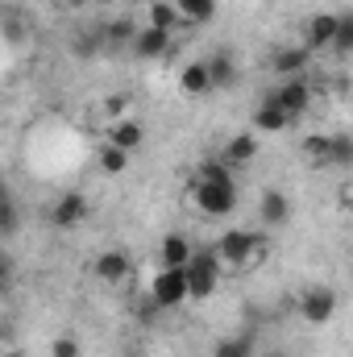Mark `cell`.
<instances>
[{
	"instance_id": "cell-17",
	"label": "cell",
	"mask_w": 353,
	"mask_h": 357,
	"mask_svg": "<svg viewBox=\"0 0 353 357\" xmlns=\"http://www.w3.org/2000/svg\"><path fill=\"white\" fill-rule=\"evenodd\" d=\"M179 91H183V96H208V91H212V79H208L204 59H195V63H187V67L179 71Z\"/></svg>"
},
{
	"instance_id": "cell-32",
	"label": "cell",
	"mask_w": 353,
	"mask_h": 357,
	"mask_svg": "<svg viewBox=\"0 0 353 357\" xmlns=\"http://www.w3.org/2000/svg\"><path fill=\"white\" fill-rule=\"evenodd\" d=\"M125 108H129V100H125V96H121V100H117V96L108 100V112H112V116H125Z\"/></svg>"
},
{
	"instance_id": "cell-22",
	"label": "cell",
	"mask_w": 353,
	"mask_h": 357,
	"mask_svg": "<svg viewBox=\"0 0 353 357\" xmlns=\"http://www.w3.org/2000/svg\"><path fill=\"white\" fill-rule=\"evenodd\" d=\"M100 33H104V46H108V50H129V42H133L137 29H133L129 17H117V21H108Z\"/></svg>"
},
{
	"instance_id": "cell-37",
	"label": "cell",
	"mask_w": 353,
	"mask_h": 357,
	"mask_svg": "<svg viewBox=\"0 0 353 357\" xmlns=\"http://www.w3.org/2000/svg\"><path fill=\"white\" fill-rule=\"evenodd\" d=\"M0 195H4V178H0Z\"/></svg>"
},
{
	"instance_id": "cell-34",
	"label": "cell",
	"mask_w": 353,
	"mask_h": 357,
	"mask_svg": "<svg viewBox=\"0 0 353 357\" xmlns=\"http://www.w3.org/2000/svg\"><path fill=\"white\" fill-rule=\"evenodd\" d=\"M4 282H8V262L0 258V287H4Z\"/></svg>"
},
{
	"instance_id": "cell-10",
	"label": "cell",
	"mask_w": 353,
	"mask_h": 357,
	"mask_svg": "<svg viewBox=\"0 0 353 357\" xmlns=\"http://www.w3.org/2000/svg\"><path fill=\"white\" fill-rule=\"evenodd\" d=\"M171 46H175V33L146 25V29H137V33H133L129 54H133V59H142V63H154V59H167V54H171Z\"/></svg>"
},
{
	"instance_id": "cell-23",
	"label": "cell",
	"mask_w": 353,
	"mask_h": 357,
	"mask_svg": "<svg viewBox=\"0 0 353 357\" xmlns=\"http://www.w3.org/2000/svg\"><path fill=\"white\" fill-rule=\"evenodd\" d=\"M108 46H104V33L100 29H80L75 38H71V54L75 59H100Z\"/></svg>"
},
{
	"instance_id": "cell-19",
	"label": "cell",
	"mask_w": 353,
	"mask_h": 357,
	"mask_svg": "<svg viewBox=\"0 0 353 357\" xmlns=\"http://www.w3.org/2000/svg\"><path fill=\"white\" fill-rule=\"evenodd\" d=\"M150 21L146 25H154V29H167V33H175L179 25H183V17H179V8H175V0H150Z\"/></svg>"
},
{
	"instance_id": "cell-8",
	"label": "cell",
	"mask_w": 353,
	"mask_h": 357,
	"mask_svg": "<svg viewBox=\"0 0 353 357\" xmlns=\"http://www.w3.org/2000/svg\"><path fill=\"white\" fill-rule=\"evenodd\" d=\"M270 96H274V104L291 116V125L312 108V88L303 84V75H295V79H278V88H270Z\"/></svg>"
},
{
	"instance_id": "cell-33",
	"label": "cell",
	"mask_w": 353,
	"mask_h": 357,
	"mask_svg": "<svg viewBox=\"0 0 353 357\" xmlns=\"http://www.w3.org/2000/svg\"><path fill=\"white\" fill-rule=\"evenodd\" d=\"M117 357H146V349H137V345H129V349H121Z\"/></svg>"
},
{
	"instance_id": "cell-5",
	"label": "cell",
	"mask_w": 353,
	"mask_h": 357,
	"mask_svg": "<svg viewBox=\"0 0 353 357\" xmlns=\"http://www.w3.org/2000/svg\"><path fill=\"white\" fill-rule=\"evenodd\" d=\"M146 295L158 303V312H175L187 303V278H183V266H158V274L150 278Z\"/></svg>"
},
{
	"instance_id": "cell-15",
	"label": "cell",
	"mask_w": 353,
	"mask_h": 357,
	"mask_svg": "<svg viewBox=\"0 0 353 357\" xmlns=\"http://www.w3.org/2000/svg\"><path fill=\"white\" fill-rule=\"evenodd\" d=\"M258 133L254 129H246V133H233L229 142H225V167H250L254 158H258Z\"/></svg>"
},
{
	"instance_id": "cell-36",
	"label": "cell",
	"mask_w": 353,
	"mask_h": 357,
	"mask_svg": "<svg viewBox=\"0 0 353 357\" xmlns=\"http://www.w3.org/2000/svg\"><path fill=\"white\" fill-rule=\"evenodd\" d=\"M266 357H287V354H266Z\"/></svg>"
},
{
	"instance_id": "cell-9",
	"label": "cell",
	"mask_w": 353,
	"mask_h": 357,
	"mask_svg": "<svg viewBox=\"0 0 353 357\" xmlns=\"http://www.w3.org/2000/svg\"><path fill=\"white\" fill-rule=\"evenodd\" d=\"M291 216H295V204H291L287 191L266 187L262 195H258V220H262V229H287Z\"/></svg>"
},
{
	"instance_id": "cell-13",
	"label": "cell",
	"mask_w": 353,
	"mask_h": 357,
	"mask_svg": "<svg viewBox=\"0 0 353 357\" xmlns=\"http://www.w3.org/2000/svg\"><path fill=\"white\" fill-rule=\"evenodd\" d=\"M108 146H117V150H125V154H137V150L146 146V125L133 121V116H117L112 129H108Z\"/></svg>"
},
{
	"instance_id": "cell-35",
	"label": "cell",
	"mask_w": 353,
	"mask_h": 357,
	"mask_svg": "<svg viewBox=\"0 0 353 357\" xmlns=\"http://www.w3.org/2000/svg\"><path fill=\"white\" fill-rule=\"evenodd\" d=\"M71 4H80V8H84V4H96V0H71Z\"/></svg>"
},
{
	"instance_id": "cell-24",
	"label": "cell",
	"mask_w": 353,
	"mask_h": 357,
	"mask_svg": "<svg viewBox=\"0 0 353 357\" xmlns=\"http://www.w3.org/2000/svg\"><path fill=\"white\" fill-rule=\"evenodd\" d=\"M329 50H333L337 59H350L353 54V13H337V29H333Z\"/></svg>"
},
{
	"instance_id": "cell-1",
	"label": "cell",
	"mask_w": 353,
	"mask_h": 357,
	"mask_svg": "<svg viewBox=\"0 0 353 357\" xmlns=\"http://www.w3.org/2000/svg\"><path fill=\"white\" fill-rule=\"evenodd\" d=\"M191 199H195V208L204 216L220 220V216H233L237 212L241 191H237V178H233V171L225 162H204L200 175H195V187H191Z\"/></svg>"
},
{
	"instance_id": "cell-7",
	"label": "cell",
	"mask_w": 353,
	"mask_h": 357,
	"mask_svg": "<svg viewBox=\"0 0 353 357\" xmlns=\"http://www.w3.org/2000/svg\"><path fill=\"white\" fill-rule=\"evenodd\" d=\"M91 204L84 191H63L54 204H50V212H46V220L54 225V229H80L84 220H88Z\"/></svg>"
},
{
	"instance_id": "cell-30",
	"label": "cell",
	"mask_w": 353,
	"mask_h": 357,
	"mask_svg": "<svg viewBox=\"0 0 353 357\" xmlns=\"http://www.w3.org/2000/svg\"><path fill=\"white\" fill-rule=\"evenodd\" d=\"M84 349H80V341L71 337V333H63V337H54L50 341V357H80Z\"/></svg>"
},
{
	"instance_id": "cell-27",
	"label": "cell",
	"mask_w": 353,
	"mask_h": 357,
	"mask_svg": "<svg viewBox=\"0 0 353 357\" xmlns=\"http://www.w3.org/2000/svg\"><path fill=\"white\" fill-rule=\"evenodd\" d=\"M125 167H129V154L104 142V146H100V171H104V175H125Z\"/></svg>"
},
{
	"instance_id": "cell-26",
	"label": "cell",
	"mask_w": 353,
	"mask_h": 357,
	"mask_svg": "<svg viewBox=\"0 0 353 357\" xmlns=\"http://www.w3.org/2000/svg\"><path fill=\"white\" fill-rule=\"evenodd\" d=\"M0 33H4V42L21 46V42H25V33H29V29H25V17H21L17 8H4V13H0Z\"/></svg>"
},
{
	"instance_id": "cell-31",
	"label": "cell",
	"mask_w": 353,
	"mask_h": 357,
	"mask_svg": "<svg viewBox=\"0 0 353 357\" xmlns=\"http://www.w3.org/2000/svg\"><path fill=\"white\" fill-rule=\"evenodd\" d=\"M137 320H142V324H154V320H158V303H154L150 295L137 299Z\"/></svg>"
},
{
	"instance_id": "cell-4",
	"label": "cell",
	"mask_w": 353,
	"mask_h": 357,
	"mask_svg": "<svg viewBox=\"0 0 353 357\" xmlns=\"http://www.w3.org/2000/svg\"><path fill=\"white\" fill-rule=\"evenodd\" d=\"M258 245H262L258 233H250V229H225V233L212 241V254L220 258V266H250Z\"/></svg>"
},
{
	"instance_id": "cell-18",
	"label": "cell",
	"mask_w": 353,
	"mask_h": 357,
	"mask_svg": "<svg viewBox=\"0 0 353 357\" xmlns=\"http://www.w3.org/2000/svg\"><path fill=\"white\" fill-rule=\"evenodd\" d=\"M158 258H163V266H183V262L191 258L187 233H167V237L158 241Z\"/></svg>"
},
{
	"instance_id": "cell-20",
	"label": "cell",
	"mask_w": 353,
	"mask_h": 357,
	"mask_svg": "<svg viewBox=\"0 0 353 357\" xmlns=\"http://www.w3.org/2000/svg\"><path fill=\"white\" fill-rule=\"evenodd\" d=\"M212 357H258L254 354V333H233L212 345Z\"/></svg>"
},
{
	"instance_id": "cell-29",
	"label": "cell",
	"mask_w": 353,
	"mask_h": 357,
	"mask_svg": "<svg viewBox=\"0 0 353 357\" xmlns=\"http://www.w3.org/2000/svg\"><path fill=\"white\" fill-rule=\"evenodd\" d=\"M329 137H333V133H312V137L303 142V154H308L316 167H329Z\"/></svg>"
},
{
	"instance_id": "cell-3",
	"label": "cell",
	"mask_w": 353,
	"mask_h": 357,
	"mask_svg": "<svg viewBox=\"0 0 353 357\" xmlns=\"http://www.w3.org/2000/svg\"><path fill=\"white\" fill-rule=\"evenodd\" d=\"M337 307H341V295L329 287V282H316V287H308L299 299H295V316L303 320V324H329L333 316H337Z\"/></svg>"
},
{
	"instance_id": "cell-21",
	"label": "cell",
	"mask_w": 353,
	"mask_h": 357,
	"mask_svg": "<svg viewBox=\"0 0 353 357\" xmlns=\"http://www.w3.org/2000/svg\"><path fill=\"white\" fill-rule=\"evenodd\" d=\"M183 25H208L216 17V0H175Z\"/></svg>"
},
{
	"instance_id": "cell-28",
	"label": "cell",
	"mask_w": 353,
	"mask_h": 357,
	"mask_svg": "<svg viewBox=\"0 0 353 357\" xmlns=\"http://www.w3.org/2000/svg\"><path fill=\"white\" fill-rule=\"evenodd\" d=\"M21 229V212H17V204L8 199V191L0 195V237H13Z\"/></svg>"
},
{
	"instance_id": "cell-6",
	"label": "cell",
	"mask_w": 353,
	"mask_h": 357,
	"mask_svg": "<svg viewBox=\"0 0 353 357\" xmlns=\"http://www.w3.org/2000/svg\"><path fill=\"white\" fill-rule=\"evenodd\" d=\"M91 274H96L104 287L125 282V278L133 274V258H129V250H125V245H108V250H100V254L91 258Z\"/></svg>"
},
{
	"instance_id": "cell-12",
	"label": "cell",
	"mask_w": 353,
	"mask_h": 357,
	"mask_svg": "<svg viewBox=\"0 0 353 357\" xmlns=\"http://www.w3.org/2000/svg\"><path fill=\"white\" fill-rule=\"evenodd\" d=\"M312 67V54L303 50V46H278L274 54H270V71L278 75V79H295V75H303Z\"/></svg>"
},
{
	"instance_id": "cell-14",
	"label": "cell",
	"mask_w": 353,
	"mask_h": 357,
	"mask_svg": "<svg viewBox=\"0 0 353 357\" xmlns=\"http://www.w3.org/2000/svg\"><path fill=\"white\" fill-rule=\"evenodd\" d=\"M291 129V116L274 104V96L266 91L262 100H258V108H254V133H287Z\"/></svg>"
},
{
	"instance_id": "cell-16",
	"label": "cell",
	"mask_w": 353,
	"mask_h": 357,
	"mask_svg": "<svg viewBox=\"0 0 353 357\" xmlns=\"http://www.w3.org/2000/svg\"><path fill=\"white\" fill-rule=\"evenodd\" d=\"M333 29H337V13H316V17L308 21V29H303V50H308V54L329 50Z\"/></svg>"
},
{
	"instance_id": "cell-11",
	"label": "cell",
	"mask_w": 353,
	"mask_h": 357,
	"mask_svg": "<svg viewBox=\"0 0 353 357\" xmlns=\"http://www.w3.org/2000/svg\"><path fill=\"white\" fill-rule=\"evenodd\" d=\"M204 67H208V79H212V91L216 88H237V79H241V67H237V59H233V50L229 46H220V50H212L208 59H204Z\"/></svg>"
},
{
	"instance_id": "cell-25",
	"label": "cell",
	"mask_w": 353,
	"mask_h": 357,
	"mask_svg": "<svg viewBox=\"0 0 353 357\" xmlns=\"http://www.w3.org/2000/svg\"><path fill=\"white\" fill-rule=\"evenodd\" d=\"M329 167H353V137L350 133H333L329 137Z\"/></svg>"
},
{
	"instance_id": "cell-2",
	"label": "cell",
	"mask_w": 353,
	"mask_h": 357,
	"mask_svg": "<svg viewBox=\"0 0 353 357\" xmlns=\"http://www.w3.org/2000/svg\"><path fill=\"white\" fill-rule=\"evenodd\" d=\"M183 278H187V299H212L220 291L225 266L212 250H191V258L183 262Z\"/></svg>"
}]
</instances>
